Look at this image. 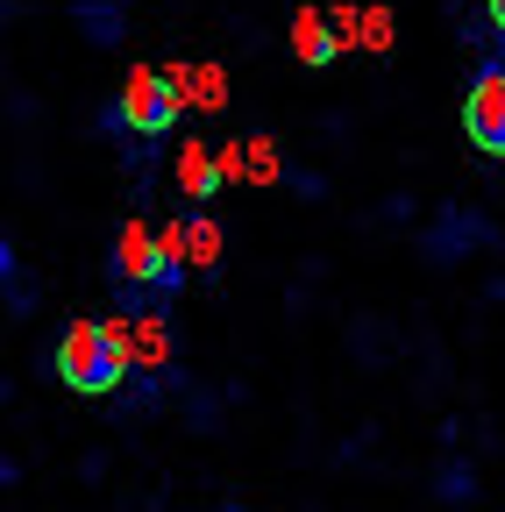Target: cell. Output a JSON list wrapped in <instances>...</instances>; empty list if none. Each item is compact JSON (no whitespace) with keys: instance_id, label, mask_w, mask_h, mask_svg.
I'll use <instances>...</instances> for the list:
<instances>
[{"instance_id":"cell-1","label":"cell","mask_w":505,"mask_h":512,"mask_svg":"<svg viewBox=\"0 0 505 512\" xmlns=\"http://www.w3.org/2000/svg\"><path fill=\"white\" fill-rule=\"evenodd\" d=\"M185 264H193V256H185V228L150 235L143 221H129L107 249V292L129 320H150L185 292Z\"/></svg>"},{"instance_id":"cell-2","label":"cell","mask_w":505,"mask_h":512,"mask_svg":"<svg viewBox=\"0 0 505 512\" xmlns=\"http://www.w3.org/2000/svg\"><path fill=\"white\" fill-rule=\"evenodd\" d=\"M57 384L79 399H107L136 377V320H72L57 335Z\"/></svg>"},{"instance_id":"cell-3","label":"cell","mask_w":505,"mask_h":512,"mask_svg":"<svg viewBox=\"0 0 505 512\" xmlns=\"http://www.w3.org/2000/svg\"><path fill=\"white\" fill-rule=\"evenodd\" d=\"M178 114H185L178 79H171V72H157V64H136L129 86H121V93L100 107V136H114V143H129V136L164 143L171 128H178Z\"/></svg>"},{"instance_id":"cell-4","label":"cell","mask_w":505,"mask_h":512,"mask_svg":"<svg viewBox=\"0 0 505 512\" xmlns=\"http://www.w3.org/2000/svg\"><path fill=\"white\" fill-rule=\"evenodd\" d=\"M463 136L484 157H505V57H484L463 93Z\"/></svg>"},{"instance_id":"cell-5","label":"cell","mask_w":505,"mask_h":512,"mask_svg":"<svg viewBox=\"0 0 505 512\" xmlns=\"http://www.w3.org/2000/svg\"><path fill=\"white\" fill-rule=\"evenodd\" d=\"M491 242H498V228H491L477 207H463V200L434 207V221L420 228V256H427V264H441V271H449V264H463L470 249H491Z\"/></svg>"},{"instance_id":"cell-6","label":"cell","mask_w":505,"mask_h":512,"mask_svg":"<svg viewBox=\"0 0 505 512\" xmlns=\"http://www.w3.org/2000/svg\"><path fill=\"white\" fill-rule=\"evenodd\" d=\"M342 50H349V36H342V22H335L328 8H299V15H292V57H299V64L328 72Z\"/></svg>"},{"instance_id":"cell-7","label":"cell","mask_w":505,"mask_h":512,"mask_svg":"<svg viewBox=\"0 0 505 512\" xmlns=\"http://www.w3.org/2000/svg\"><path fill=\"white\" fill-rule=\"evenodd\" d=\"M171 171H178V192H185V200H214V192H221V178H228V164H221L207 143H185Z\"/></svg>"},{"instance_id":"cell-8","label":"cell","mask_w":505,"mask_h":512,"mask_svg":"<svg viewBox=\"0 0 505 512\" xmlns=\"http://www.w3.org/2000/svg\"><path fill=\"white\" fill-rule=\"evenodd\" d=\"M72 22L86 29L93 50H114L121 29H129V8H121V0H72Z\"/></svg>"},{"instance_id":"cell-9","label":"cell","mask_w":505,"mask_h":512,"mask_svg":"<svg viewBox=\"0 0 505 512\" xmlns=\"http://www.w3.org/2000/svg\"><path fill=\"white\" fill-rule=\"evenodd\" d=\"M0 292H8V313L15 320L36 313V278H29V264L15 256V242H0Z\"/></svg>"},{"instance_id":"cell-10","label":"cell","mask_w":505,"mask_h":512,"mask_svg":"<svg viewBox=\"0 0 505 512\" xmlns=\"http://www.w3.org/2000/svg\"><path fill=\"white\" fill-rule=\"evenodd\" d=\"M171 79H178V93H185V100L207 107V114H214V107H228V79H221V64H193V72L178 64Z\"/></svg>"},{"instance_id":"cell-11","label":"cell","mask_w":505,"mask_h":512,"mask_svg":"<svg viewBox=\"0 0 505 512\" xmlns=\"http://www.w3.org/2000/svg\"><path fill=\"white\" fill-rule=\"evenodd\" d=\"M136 370H171V328H164V313L136 320Z\"/></svg>"},{"instance_id":"cell-12","label":"cell","mask_w":505,"mask_h":512,"mask_svg":"<svg viewBox=\"0 0 505 512\" xmlns=\"http://www.w3.org/2000/svg\"><path fill=\"white\" fill-rule=\"evenodd\" d=\"M242 178H249V185H278V178H285L271 136H249V143H242Z\"/></svg>"},{"instance_id":"cell-13","label":"cell","mask_w":505,"mask_h":512,"mask_svg":"<svg viewBox=\"0 0 505 512\" xmlns=\"http://www.w3.org/2000/svg\"><path fill=\"white\" fill-rule=\"evenodd\" d=\"M178 228H185V256H193V264L207 271L214 256H221V228H214V214H185Z\"/></svg>"},{"instance_id":"cell-14","label":"cell","mask_w":505,"mask_h":512,"mask_svg":"<svg viewBox=\"0 0 505 512\" xmlns=\"http://www.w3.org/2000/svg\"><path fill=\"white\" fill-rule=\"evenodd\" d=\"M434 491H441V498H449V505H463V498H477V470L449 456V463H441V477H434Z\"/></svg>"},{"instance_id":"cell-15","label":"cell","mask_w":505,"mask_h":512,"mask_svg":"<svg viewBox=\"0 0 505 512\" xmlns=\"http://www.w3.org/2000/svg\"><path fill=\"white\" fill-rule=\"evenodd\" d=\"M356 43L363 50H392V8H363L356 15Z\"/></svg>"},{"instance_id":"cell-16","label":"cell","mask_w":505,"mask_h":512,"mask_svg":"<svg viewBox=\"0 0 505 512\" xmlns=\"http://www.w3.org/2000/svg\"><path fill=\"white\" fill-rule=\"evenodd\" d=\"M484 15H491V29L505 36V0H484Z\"/></svg>"},{"instance_id":"cell-17","label":"cell","mask_w":505,"mask_h":512,"mask_svg":"<svg viewBox=\"0 0 505 512\" xmlns=\"http://www.w3.org/2000/svg\"><path fill=\"white\" fill-rule=\"evenodd\" d=\"M221 512H242V505H221Z\"/></svg>"}]
</instances>
